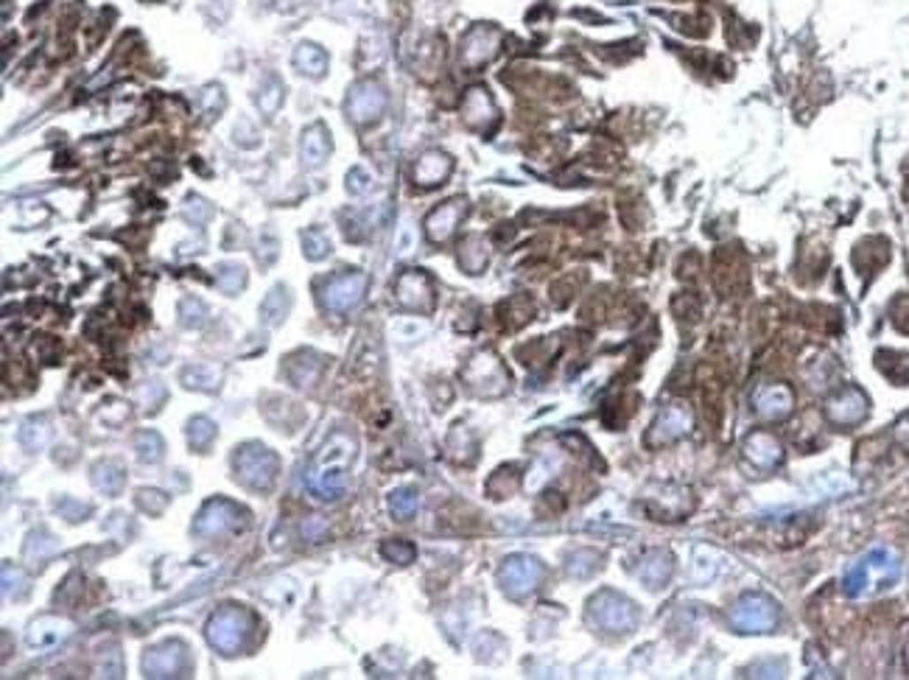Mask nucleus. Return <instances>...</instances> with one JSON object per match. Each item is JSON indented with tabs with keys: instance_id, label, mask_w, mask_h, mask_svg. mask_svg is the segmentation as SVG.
Returning a JSON list of instances; mask_svg holds the SVG:
<instances>
[{
	"instance_id": "f257e3e1",
	"label": "nucleus",
	"mask_w": 909,
	"mask_h": 680,
	"mask_svg": "<svg viewBox=\"0 0 909 680\" xmlns=\"http://www.w3.org/2000/svg\"><path fill=\"white\" fill-rule=\"evenodd\" d=\"M355 456V437L348 432H333L308 468V487L317 499L333 501L345 493V470Z\"/></svg>"
},
{
	"instance_id": "f03ea898",
	"label": "nucleus",
	"mask_w": 909,
	"mask_h": 680,
	"mask_svg": "<svg viewBox=\"0 0 909 680\" xmlns=\"http://www.w3.org/2000/svg\"><path fill=\"white\" fill-rule=\"evenodd\" d=\"M898 577H901L898 557L890 549H873L859 563L845 571L843 593L856 600V597H865L867 591H887L898 583Z\"/></svg>"
},
{
	"instance_id": "7ed1b4c3",
	"label": "nucleus",
	"mask_w": 909,
	"mask_h": 680,
	"mask_svg": "<svg viewBox=\"0 0 909 680\" xmlns=\"http://www.w3.org/2000/svg\"><path fill=\"white\" fill-rule=\"evenodd\" d=\"M233 470H235V479L244 487L266 493L274 487V482H278L280 459H278V454L269 451L261 443H247L241 448H235Z\"/></svg>"
},
{
	"instance_id": "20e7f679",
	"label": "nucleus",
	"mask_w": 909,
	"mask_h": 680,
	"mask_svg": "<svg viewBox=\"0 0 909 680\" xmlns=\"http://www.w3.org/2000/svg\"><path fill=\"white\" fill-rule=\"evenodd\" d=\"M588 622L605 633H632L638 624V607L632 600L622 597L610 588L599 591L588 602Z\"/></svg>"
},
{
	"instance_id": "39448f33",
	"label": "nucleus",
	"mask_w": 909,
	"mask_h": 680,
	"mask_svg": "<svg viewBox=\"0 0 909 680\" xmlns=\"http://www.w3.org/2000/svg\"><path fill=\"white\" fill-rule=\"evenodd\" d=\"M462 381L482 398H501L509 389V372L493 350H478L462 370Z\"/></svg>"
},
{
	"instance_id": "423d86ee",
	"label": "nucleus",
	"mask_w": 909,
	"mask_h": 680,
	"mask_svg": "<svg viewBox=\"0 0 909 680\" xmlns=\"http://www.w3.org/2000/svg\"><path fill=\"white\" fill-rule=\"evenodd\" d=\"M252 630V616L244 607H221L208 619V633L210 647L218 650L221 655H235L244 647V641Z\"/></svg>"
},
{
	"instance_id": "0eeeda50",
	"label": "nucleus",
	"mask_w": 909,
	"mask_h": 680,
	"mask_svg": "<svg viewBox=\"0 0 909 680\" xmlns=\"http://www.w3.org/2000/svg\"><path fill=\"white\" fill-rule=\"evenodd\" d=\"M730 622L739 633H773L781 622V610L773 597L752 591L733 605Z\"/></svg>"
},
{
	"instance_id": "6e6552de",
	"label": "nucleus",
	"mask_w": 909,
	"mask_h": 680,
	"mask_svg": "<svg viewBox=\"0 0 909 680\" xmlns=\"http://www.w3.org/2000/svg\"><path fill=\"white\" fill-rule=\"evenodd\" d=\"M691 429H694L691 406L683 403V401H675V403H666L663 409L658 412V417L652 420V426H649V432L644 437V443L649 448H663L668 443H677V439H683Z\"/></svg>"
},
{
	"instance_id": "1a4fd4ad",
	"label": "nucleus",
	"mask_w": 909,
	"mask_h": 680,
	"mask_svg": "<svg viewBox=\"0 0 909 680\" xmlns=\"http://www.w3.org/2000/svg\"><path fill=\"white\" fill-rule=\"evenodd\" d=\"M543 563L538 557H531V554H512L504 560V566L499 569V585L501 591L507 593V597L512 600H523L526 593H531L540 580H543Z\"/></svg>"
},
{
	"instance_id": "9d476101",
	"label": "nucleus",
	"mask_w": 909,
	"mask_h": 680,
	"mask_svg": "<svg viewBox=\"0 0 909 680\" xmlns=\"http://www.w3.org/2000/svg\"><path fill=\"white\" fill-rule=\"evenodd\" d=\"M367 292V275L364 271H341V275H333L331 280H325L322 286V305L328 311L336 314H348L350 309H355L362 302Z\"/></svg>"
},
{
	"instance_id": "9b49d317",
	"label": "nucleus",
	"mask_w": 909,
	"mask_h": 680,
	"mask_svg": "<svg viewBox=\"0 0 909 680\" xmlns=\"http://www.w3.org/2000/svg\"><path fill=\"white\" fill-rule=\"evenodd\" d=\"M241 516H244V509L227 501V499H213L202 507V513L196 516L194 521V535L196 538H221V535H230L238 530V523H241Z\"/></svg>"
},
{
	"instance_id": "f8f14e48",
	"label": "nucleus",
	"mask_w": 909,
	"mask_h": 680,
	"mask_svg": "<svg viewBox=\"0 0 909 680\" xmlns=\"http://www.w3.org/2000/svg\"><path fill=\"white\" fill-rule=\"evenodd\" d=\"M867 412H870V398L859 386H843L836 395H831L826 401V420L839 429L859 426V423L867 417Z\"/></svg>"
},
{
	"instance_id": "ddd939ff",
	"label": "nucleus",
	"mask_w": 909,
	"mask_h": 680,
	"mask_svg": "<svg viewBox=\"0 0 909 680\" xmlns=\"http://www.w3.org/2000/svg\"><path fill=\"white\" fill-rule=\"evenodd\" d=\"M141 667L146 677H182V672L191 667V658H187V647L182 641H165L146 650Z\"/></svg>"
},
{
	"instance_id": "4468645a",
	"label": "nucleus",
	"mask_w": 909,
	"mask_h": 680,
	"mask_svg": "<svg viewBox=\"0 0 909 680\" xmlns=\"http://www.w3.org/2000/svg\"><path fill=\"white\" fill-rule=\"evenodd\" d=\"M348 118L355 124H370V121H378V118L384 115L386 110V90L381 88L378 81H358L355 88L350 90L348 96Z\"/></svg>"
},
{
	"instance_id": "2eb2a0df",
	"label": "nucleus",
	"mask_w": 909,
	"mask_h": 680,
	"mask_svg": "<svg viewBox=\"0 0 909 680\" xmlns=\"http://www.w3.org/2000/svg\"><path fill=\"white\" fill-rule=\"evenodd\" d=\"M394 300L409 311H432L434 305V286L432 278L420 269H409L394 283Z\"/></svg>"
},
{
	"instance_id": "dca6fc26",
	"label": "nucleus",
	"mask_w": 909,
	"mask_h": 680,
	"mask_svg": "<svg viewBox=\"0 0 909 680\" xmlns=\"http://www.w3.org/2000/svg\"><path fill=\"white\" fill-rule=\"evenodd\" d=\"M752 409L761 420L778 423L786 420L795 409V393L789 384H764L752 393Z\"/></svg>"
},
{
	"instance_id": "f3484780",
	"label": "nucleus",
	"mask_w": 909,
	"mask_h": 680,
	"mask_svg": "<svg viewBox=\"0 0 909 680\" xmlns=\"http://www.w3.org/2000/svg\"><path fill=\"white\" fill-rule=\"evenodd\" d=\"M742 454L745 459L759 470H775L783 462V446L781 439L773 432H752L747 434V439L742 443Z\"/></svg>"
},
{
	"instance_id": "a211bd4d",
	"label": "nucleus",
	"mask_w": 909,
	"mask_h": 680,
	"mask_svg": "<svg viewBox=\"0 0 909 680\" xmlns=\"http://www.w3.org/2000/svg\"><path fill=\"white\" fill-rule=\"evenodd\" d=\"M465 213H468L465 199H451V202H445V205H439L437 210L428 213V218H425L428 241H434V244L448 241V238L454 235V230L459 227V222L465 218Z\"/></svg>"
},
{
	"instance_id": "6ab92c4d",
	"label": "nucleus",
	"mask_w": 909,
	"mask_h": 680,
	"mask_svg": "<svg viewBox=\"0 0 909 680\" xmlns=\"http://www.w3.org/2000/svg\"><path fill=\"white\" fill-rule=\"evenodd\" d=\"M501 45V34L490 28V26H476L465 42H462V62L468 67H482L485 62H490L495 57V50Z\"/></svg>"
},
{
	"instance_id": "aec40b11",
	"label": "nucleus",
	"mask_w": 909,
	"mask_h": 680,
	"mask_svg": "<svg viewBox=\"0 0 909 680\" xmlns=\"http://www.w3.org/2000/svg\"><path fill=\"white\" fill-rule=\"evenodd\" d=\"M71 633H73V624L67 622V619H59V616H40L37 622H31L28 633H26V641H28V647L45 650V647H54V644L65 641Z\"/></svg>"
},
{
	"instance_id": "412c9836",
	"label": "nucleus",
	"mask_w": 909,
	"mask_h": 680,
	"mask_svg": "<svg viewBox=\"0 0 909 680\" xmlns=\"http://www.w3.org/2000/svg\"><path fill=\"white\" fill-rule=\"evenodd\" d=\"M638 580L652 588V591H658L668 583V577H672V554L663 552V549H649L641 554L638 560Z\"/></svg>"
},
{
	"instance_id": "4be33fe9",
	"label": "nucleus",
	"mask_w": 909,
	"mask_h": 680,
	"mask_svg": "<svg viewBox=\"0 0 909 680\" xmlns=\"http://www.w3.org/2000/svg\"><path fill=\"white\" fill-rule=\"evenodd\" d=\"M451 168H454V160L445 155V151H437V149L425 151L415 165V182L420 188H434V185H442L448 180Z\"/></svg>"
},
{
	"instance_id": "5701e85b",
	"label": "nucleus",
	"mask_w": 909,
	"mask_h": 680,
	"mask_svg": "<svg viewBox=\"0 0 909 680\" xmlns=\"http://www.w3.org/2000/svg\"><path fill=\"white\" fill-rule=\"evenodd\" d=\"M300 155H302V165L305 168H322L325 160H328V155H331V132L325 129L322 124L308 126L302 132Z\"/></svg>"
},
{
	"instance_id": "b1692460",
	"label": "nucleus",
	"mask_w": 909,
	"mask_h": 680,
	"mask_svg": "<svg viewBox=\"0 0 909 680\" xmlns=\"http://www.w3.org/2000/svg\"><path fill=\"white\" fill-rule=\"evenodd\" d=\"M462 112H465V124L473 126V129H487L495 121V115H499V110H495L493 98H490V93L485 88L468 90L465 104H462Z\"/></svg>"
},
{
	"instance_id": "393cba45",
	"label": "nucleus",
	"mask_w": 909,
	"mask_h": 680,
	"mask_svg": "<svg viewBox=\"0 0 909 680\" xmlns=\"http://www.w3.org/2000/svg\"><path fill=\"white\" fill-rule=\"evenodd\" d=\"M319 372H322V355H317L311 350L291 355V359L286 362V378L294 386H300V389L314 386V381L319 378Z\"/></svg>"
},
{
	"instance_id": "a878e982",
	"label": "nucleus",
	"mask_w": 909,
	"mask_h": 680,
	"mask_svg": "<svg viewBox=\"0 0 909 680\" xmlns=\"http://www.w3.org/2000/svg\"><path fill=\"white\" fill-rule=\"evenodd\" d=\"M93 485L98 490H104L107 496H118L126 485V468L118 462V459H101V462L93 465Z\"/></svg>"
},
{
	"instance_id": "bb28decb",
	"label": "nucleus",
	"mask_w": 909,
	"mask_h": 680,
	"mask_svg": "<svg viewBox=\"0 0 909 680\" xmlns=\"http://www.w3.org/2000/svg\"><path fill=\"white\" fill-rule=\"evenodd\" d=\"M182 384L187 389H199V393H216L225 381V370L216 364H191L182 370Z\"/></svg>"
},
{
	"instance_id": "cd10ccee",
	"label": "nucleus",
	"mask_w": 909,
	"mask_h": 680,
	"mask_svg": "<svg viewBox=\"0 0 909 680\" xmlns=\"http://www.w3.org/2000/svg\"><path fill=\"white\" fill-rule=\"evenodd\" d=\"M291 311V294L286 286H274L261 302V322L266 328H278Z\"/></svg>"
},
{
	"instance_id": "c85d7f7f",
	"label": "nucleus",
	"mask_w": 909,
	"mask_h": 680,
	"mask_svg": "<svg viewBox=\"0 0 909 680\" xmlns=\"http://www.w3.org/2000/svg\"><path fill=\"white\" fill-rule=\"evenodd\" d=\"M294 65H297L300 73L311 76V79H322L325 73H328V54H325V50L314 42H302L294 50Z\"/></svg>"
},
{
	"instance_id": "c756f323",
	"label": "nucleus",
	"mask_w": 909,
	"mask_h": 680,
	"mask_svg": "<svg viewBox=\"0 0 909 680\" xmlns=\"http://www.w3.org/2000/svg\"><path fill=\"white\" fill-rule=\"evenodd\" d=\"M490 261V247L482 235H470L462 241L459 247V264L465 266V271H470V275H478Z\"/></svg>"
},
{
	"instance_id": "7c9ffc66",
	"label": "nucleus",
	"mask_w": 909,
	"mask_h": 680,
	"mask_svg": "<svg viewBox=\"0 0 909 680\" xmlns=\"http://www.w3.org/2000/svg\"><path fill=\"white\" fill-rule=\"evenodd\" d=\"M876 367H879L893 384H909V353L879 350V353H876Z\"/></svg>"
},
{
	"instance_id": "2f4dec72",
	"label": "nucleus",
	"mask_w": 909,
	"mask_h": 680,
	"mask_svg": "<svg viewBox=\"0 0 909 680\" xmlns=\"http://www.w3.org/2000/svg\"><path fill=\"white\" fill-rule=\"evenodd\" d=\"M602 566V554L593 549H574L569 557H565V571H569L574 580H588L593 577Z\"/></svg>"
},
{
	"instance_id": "473e14b6",
	"label": "nucleus",
	"mask_w": 909,
	"mask_h": 680,
	"mask_svg": "<svg viewBox=\"0 0 909 680\" xmlns=\"http://www.w3.org/2000/svg\"><path fill=\"white\" fill-rule=\"evenodd\" d=\"M57 552H59V543L50 538L48 532H31V538L26 543V560H28V563L42 569Z\"/></svg>"
},
{
	"instance_id": "72a5a7b5",
	"label": "nucleus",
	"mask_w": 909,
	"mask_h": 680,
	"mask_svg": "<svg viewBox=\"0 0 909 680\" xmlns=\"http://www.w3.org/2000/svg\"><path fill=\"white\" fill-rule=\"evenodd\" d=\"M258 110L271 118V115H278V110L283 107V101H286V88H283V81L278 76H269L264 84H261V90H258Z\"/></svg>"
},
{
	"instance_id": "f704fd0d",
	"label": "nucleus",
	"mask_w": 909,
	"mask_h": 680,
	"mask_svg": "<svg viewBox=\"0 0 909 680\" xmlns=\"http://www.w3.org/2000/svg\"><path fill=\"white\" fill-rule=\"evenodd\" d=\"M216 286L227 297H235L247 286V269L241 264H221L216 269Z\"/></svg>"
},
{
	"instance_id": "c9c22d12",
	"label": "nucleus",
	"mask_w": 909,
	"mask_h": 680,
	"mask_svg": "<svg viewBox=\"0 0 909 680\" xmlns=\"http://www.w3.org/2000/svg\"><path fill=\"white\" fill-rule=\"evenodd\" d=\"M518 487V468L516 465H507V468H499L493 476H490V482H487V493L495 499V501H501V499H509L512 493H516Z\"/></svg>"
},
{
	"instance_id": "e433bc0d",
	"label": "nucleus",
	"mask_w": 909,
	"mask_h": 680,
	"mask_svg": "<svg viewBox=\"0 0 909 680\" xmlns=\"http://www.w3.org/2000/svg\"><path fill=\"white\" fill-rule=\"evenodd\" d=\"M48 437H50V429H48V423L42 417L40 420L37 417L26 420L23 426H20V432H17V439H20V446L26 451H40L48 443Z\"/></svg>"
},
{
	"instance_id": "4c0bfd02",
	"label": "nucleus",
	"mask_w": 909,
	"mask_h": 680,
	"mask_svg": "<svg viewBox=\"0 0 909 680\" xmlns=\"http://www.w3.org/2000/svg\"><path fill=\"white\" fill-rule=\"evenodd\" d=\"M216 423L208 420V417H194L191 423H187V443H191L194 451L204 454L210 448V443L216 439Z\"/></svg>"
},
{
	"instance_id": "58836bf2",
	"label": "nucleus",
	"mask_w": 909,
	"mask_h": 680,
	"mask_svg": "<svg viewBox=\"0 0 909 680\" xmlns=\"http://www.w3.org/2000/svg\"><path fill=\"white\" fill-rule=\"evenodd\" d=\"M417 507H420V496H417V490H415V487H398V490H392V496H389V509H392V516H394V518L409 521L411 516L417 513Z\"/></svg>"
},
{
	"instance_id": "ea45409f",
	"label": "nucleus",
	"mask_w": 909,
	"mask_h": 680,
	"mask_svg": "<svg viewBox=\"0 0 909 680\" xmlns=\"http://www.w3.org/2000/svg\"><path fill=\"white\" fill-rule=\"evenodd\" d=\"M134 451H137V459L146 465H154V462H160L163 459V451H165V443H163V437L157 432H141L134 437Z\"/></svg>"
},
{
	"instance_id": "a19ab883",
	"label": "nucleus",
	"mask_w": 909,
	"mask_h": 680,
	"mask_svg": "<svg viewBox=\"0 0 909 680\" xmlns=\"http://www.w3.org/2000/svg\"><path fill=\"white\" fill-rule=\"evenodd\" d=\"M331 238L325 230L319 227H311V230H305L302 233V255L308 261H322V258H328L331 255Z\"/></svg>"
},
{
	"instance_id": "79ce46f5",
	"label": "nucleus",
	"mask_w": 909,
	"mask_h": 680,
	"mask_svg": "<svg viewBox=\"0 0 909 680\" xmlns=\"http://www.w3.org/2000/svg\"><path fill=\"white\" fill-rule=\"evenodd\" d=\"M381 554H384L386 563H394V566H409V563H415L417 549L411 546L409 540H384V543H381Z\"/></svg>"
},
{
	"instance_id": "37998d69",
	"label": "nucleus",
	"mask_w": 909,
	"mask_h": 680,
	"mask_svg": "<svg viewBox=\"0 0 909 680\" xmlns=\"http://www.w3.org/2000/svg\"><path fill=\"white\" fill-rule=\"evenodd\" d=\"M180 322L185 328H202L208 322V309L199 297H185L180 302Z\"/></svg>"
},
{
	"instance_id": "c03bdc74",
	"label": "nucleus",
	"mask_w": 909,
	"mask_h": 680,
	"mask_svg": "<svg viewBox=\"0 0 909 680\" xmlns=\"http://www.w3.org/2000/svg\"><path fill=\"white\" fill-rule=\"evenodd\" d=\"M4 593L9 600H23L28 593V577L20 569H11L9 563L4 566Z\"/></svg>"
},
{
	"instance_id": "a18cd8bd",
	"label": "nucleus",
	"mask_w": 909,
	"mask_h": 680,
	"mask_svg": "<svg viewBox=\"0 0 909 680\" xmlns=\"http://www.w3.org/2000/svg\"><path fill=\"white\" fill-rule=\"evenodd\" d=\"M163 401H165V386L160 381H146L141 389H137V403H141V409H146V412L160 409Z\"/></svg>"
},
{
	"instance_id": "49530a36",
	"label": "nucleus",
	"mask_w": 909,
	"mask_h": 680,
	"mask_svg": "<svg viewBox=\"0 0 909 680\" xmlns=\"http://www.w3.org/2000/svg\"><path fill=\"white\" fill-rule=\"evenodd\" d=\"M54 507H57V513H59L62 518H67L71 523H79V521H84V518H88V516L93 513V507H90V504H81V501H76V499H71V496H62Z\"/></svg>"
},
{
	"instance_id": "de8ad7c7",
	"label": "nucleus",
	"mask_w": 909,
	"mask_h": 680,
	"mask_svg": "<svg viewBox=\"0 0 909 680\" xmlns=\"http://www.w3.org/2000/svg\"><path fill=\"white\" fill-rule=\"evenodd\" d=\"M199 104H202V110L208 112L210 118H213V115H218L221 110H225V104H227L225 90H221L218 84H210V88H204V90H202V96H199Z\"/></svg>"
},
{
	"instance_id": "09e8293b",
	"label": "nucleus",
	"mask_w": 909,
	"mask_h": 680,
	"mask_svg": "<svg viewBox=\"0 0 909 680\" xmlns=\"http://www.w3.org/2000/svg\"><path fill=\"white\" fill-rule=\"evenodd\" d=\"M137 504H141L143 513L160 516L163 509L168 507V496H165V493H160V490H141V493H137Z\"/></svg>"
},
{
	"instance_id": "8fccbe9b",
	"label": "nucleus",
	"mask_w": 909,
	"mask_h": 680,
	"mask_svg": "<svg viewBox=\"0 0 909 680\" xmlns=\"http://www.w3.org/2000/svg\"><path fill=\"white\" fill-rule=\"evenodd\" d=\"M185 216L191 218V222H196V225H204V222H210V218H213V208L202 196H187L185 199Z\"/></svg>"
},
{
	"instance_id": "3c124183",
	"label": "nucleus",
	"mask_w": 909,
	"mask_h": 680,
	"mask_svg": "<svg viewBox=\"0 0 909 680\" xmlns=\"http://www.w3.org/2000/svg\"><path fill=\"white\" fill-rule=\"evenodd\" d=\"M372 188V177L364 172V168H350V174H348V194L353 196H364L367 191Z\"/></svg>"
},
{
	"instance_id": "603ef678",
	"label": "nucleus",
	"mask_w": 909,
	"mask_h": 680,
	"mask_svg": "<svg viewBox=\"0 0 909 680\" xmlns=\"http://www.w3.org/2000/svg\"><path fill=\"white\" fill-rule=\"evenodd\" d=\"M325 535H328V523H325V518H319V516L305 518V523H302V538L305 540L319 543V540H325Z\"/></svg>"
},
{
	"instance_id": "864d4df0",
	"label": "nucleus",
	"mask_w": 909,
	"mask_h": 680,
	"mask_svg": "<svg viewBox=\"0 0 909 680\" xmlns=\"http://www.w3.org/2000/svg\"><path fill=\"white\" fill-rule=\"evenodd\" d=\"M235 143H241L244 149H252L255 143H258V132H255V126L247 121V118H241V121L235 124Z\"/></svg>"
},
{
	"instance_id": "5fc2aeb1",
	"label": "nucleus",
	"mask_w": 909,
	"mask_h": 680,
	"mask_svg": "<svg viewBox=\"0 0 909 680\" xmlns=\"http://www.w3.org/2000/svg\"><path fill=\"white\" fill-rule=\"evenodd\" d=\"M893 439H896V443H898L901 448H906V451H909V415H904V417L896 423V429H893Z\"/></svg>"
},
{
	"instance_id": "6e6d98bb",
	"label": "nucleus",
	"mask_w": 909,
	"mask_h": 680,
	"mask_svg": "<svg viewBox=\"0 0 909 680\" xmlns=\"http://www.w3.org/2000/svg\"><path fill=\"white\" fill-rule=\"evenodd\" d=\"M901 661H904V672L909 675V622H904L901 627Z\"/></svg>"
}]
</instances>
